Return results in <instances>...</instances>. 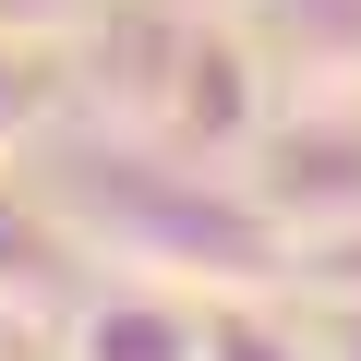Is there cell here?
<instances>
[{"label": "cell", "mask_w": 361, "mask_h": 361, "mask_svg": "<svg viewBox=\"0 0 361 361\" xmlns=\"http://www.w3.org/2000/svg\"><path fill=\"white\" fill-rule=\"evenodd\" d=\"M61 217L85 253L109 265H157V277H193V289H265L289 277V229L265 217V193H229L193 157H97L61 180Z\"/></svg>", "instance_id": "1"}, {"label": "cell", "mask_w": 361, "mask_h": 361, "mask_svg": "<svg viewBox=\"0 0 361 361\" xmlns=\"http://www.w3.org/2000/svg\"><path fill=\"white\" fill-rule=\"evenodd\" d=\"M85 241H73V217L61 205H25V193H0V301H13L25 325H73V301H85Z\"/></svg>", "instance_id": "2"}, {"label": "cell", "mask_w": 361, "mask_h": 361, "mask_svg": "<svg viewBox=\"0 0 361 361\" xmlns=\"http://www.w3.org/2000/svg\"><path fill=\"white\" fill-rule=\"evenodd\" d=\"M61 361H205V313L169 289H85L61 325Z\"/></svg>", "instance_id": "3"}, {"label": "cell", "mask_w": 361, "mask_h": 361, "mask_svg": "<svg viewBox=\"0 0 361 361\" xmlns=\"http://www.w3.org/2000/svg\"><path fill=\"white\" fill-rule=\"evenodd\" d=\"M49 109H61V61H49V37H0V157L37 145Z\"/></svg>", "instance_id": "4"}, {"label": "cell", "mask_w": 361, "mask_h": 361, "mask_svg": "<svg viewBox=\"0 0 361 361\" xmlns=\"http://www.w3.org/2000/svg\"><path fill=\"white\" fill-rule=\"evenodd\" d=\"M205 361H325V349H301L277 313H253V301H217L205 313Z\"/></svg>", "instance_id": "5"}, {"label": "cell", "mask_w": 361, "mask_h": 361, "mask_svg": "<svg viewBox=\"0 0 361 361\" xmlns=\"http://www.w3.org/2000/svg\"><path fill=\"white\" fill-rule=\"evenodd\" d=\"M325 361H361V301H337V325H325Z\"/></svg>", "instance_id": "6"}]
</instances>
